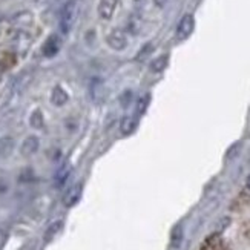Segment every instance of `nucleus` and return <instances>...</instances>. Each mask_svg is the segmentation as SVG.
I'll list each match as a JSON object with an SVG mask.
<instances>
[{"label": "nucleus", "mask_w": 250, "mask_h": 250, "mask_svg": "<svg viewBox=\"0 0 250 250\" xmlns=\"http://www.w3.org/2000/svg\"><path fill=\"white\" fill-rule=\"evenodd\" d=\"M14 149V140L11 137L0 138V158H5L11 155V152Z\"/></svg>", "instance_id": "nucleus-13"}, {"label": "nucleus", "mask_w": 250, "mask_h": 250, "mask_svg": "<svg viewBox=\"0 0 250 250\" xmlns=\"http://www.w3.org/2000/svg\"><path fill=\"white\" fill-rule=\"evenodd\" d=\"M60 48H62V39H60V36H57V34H51V36L45 40V43H43V46H42V54H43L45 57L51 59V57H54V56H57L59 51H60Z\"/></svg>", "instance_id": "nucleus-5"}, {"label": "nucleus", "mask_w": 250, "mask_h": 250, "mask_svg": "<svg viewBox=\"0 0 250 250\" xmlns=\"http://www.w3.org/2000/svg\"><path fill=\"white\" fill-rule=\"evenodd\" d=\"M68 100H69V95H68L66 91L62 88V86H56V88L52 89V92H51V103L54 106L62 107V106H64V104L68 103Z\"/></svg>", "instance_id": "nucleus-9"}, {"label": "nucleus", "mask_w": 250, "mask_h": 250, "mask_svg": "<svg viewBox=\"0 0 250 250\" xmlns=\"http://www.w3.org/2000/svg\"><path fill=\"white\" fill-rule=\"evenodd\" d=\"M29 125L34 129H42L43 125H45V118H43V114L40 109L32 111L31 117H29Z\"/></svg>", "instance_id": "nucleus-15"}, {"label": "nucleus", "mask_w": 250, "mask_h": 250, "mask_svg": "<svg viewBox=\"0 0 250 250\" xmlns=\"http://www.w3.org/2000/svg\"><path fill=\"white\" fill-rule=\"evenodd\" d=\"M69 173H71V166L69 165H63L57 173H56V177H54V183H56V186L60 188L63 186L64 183H66V180L69 178Z\"/></svg>", "instance_id": "nucleus-11"}, {"label": "nucleus", "mask_w": 250, "mask_h": 250, "mask_svg": "<svg viewBox=\"0 0 250 250\" xmlns=\"http://www.w3.org/2000/svg\"><path fill=\"white\" fill-rule=\"evenodd\" d=\"M117 8V0H100L99 16L102 20H111Z\"/></svg>", "instance_id": "nucleus-8"}, {"label": "nucleus", "mask_w": 250, "mask_h": 250, "mask_svg": "<svg viewBox=\"0 0 250 250\" xmlns=\"http://www.w3.org/2000/svg\"><path fill=\"white\" fill-rule=\"evenodd\" d=\"M181 241H183V227L178 224V226L173 227V230H172V235H170V243H172V246H173V247H180Z\"/></svg>", "instance_id": "nucleus-17"}, {"label": "nucleus", "mask_w": 250, "mask_h": 250, "mask_svg": "<svg viewBox=\"0 0 250 250\" xmlns=\"http://www.w3.org/2000/svg\"><path fill=\"white\" fill-rule=\"evenodd\" d=\"M246 188H247V190L250 192V175L247 177V181H246Z\"/></svg>", "instance_id": "nucleus-21"}, {"label": "nucleus", "mask_w": 250, "mask_h": 250, "mask_svg": "<svg viewBox=\"0 0 250 250\" xmlns=\"http://www.w3.org/2000/svg\"><path fill=\"white\" fill-rule=\"evenodd\" d=\"M106 43H107V46L114 51H123L127 46V37L123 29L115 28L106 36Z\"/></svg>", "instance_id": "nucleus-4"}, {"label": "nucleus", "mask_w": 250, "mask_h": 250, "mask_svg": "<svg viewBox=\"0 0 250 250\" xmlns=\"http://www.w3.org/2000/svg\"><path fill=\"white\" fill-rule=\"evenodd\" d=\"M31 43H32V37L23 29H19L14 34L13 40H11V45H13V51L16 56H25L31 46Z\"/></svg>", "instance_id": "nucleus-2"}, {"label": "nucleus", "mask_w": 250, "mask_h": 250, "mask_svg": "<svg viewBox=\"0 0 250 250\" xmlns=\"http://www.w3.org/2000/svg\"><path fill=\"white\" fill-rule=\"evenodd\" d=\"M79 13H80V5L77 0H69V2L62 8L59 26L63 34H68V32L74 28L75 21L79 19Z\"/></svg>", "instance_id": "nucleus-1"}, {"label": "nucleus", "mask_w": 250, "mask_h": 250, "mask_svg": "<svg viewBox=\"0 0 250 250\" xmlns=\"http://www.w3.org/2000/svg\"><path fill=\"white\" fill-rule=\"evenodd\" d=\"M149 102H150V95L149 94H145L143 97H140L138 102H137V109H135L137 115H143L147 111Z\"/></svg>", "instance_id": "nucleus-18"}, {"label": "nucleus", "mask_w": 250, "mask_h": 250, "mask_svg": "<svg viewBox=\"0 0 250 250\" xmlns=\"http://www.w3.org/2000/svg\"><path fill=\"white\" fill-rule=\"evenodd\" d=\"M62 227H63V221L62 220H59V221H56V223H52L48 229H46V232H45V241H51V240H54V236H56L60 230H62Z\"/></svg>", "instance_id": "nucleus-16"}, {"label": "nucleus", "mask_w": 250, "mask_h": 250, "mask_svg": "<svg viewBox=\"0 0 250 250\" xmlns=\"http://www.w3.org/2000/svg\"><path fill=\"white\" fill-rule=\"evenodd\" d=\"M39 146H40V140L36 135H29L23 140V143H21L20 154L23 157H31L39 150Z\"/></svg>", "instance_id": "nucleus-7"}, {"label": "nucleus", "mask_w": 250, "mask_h": 250, "mask_svg": "<svg viewBox=\"0 0 250 250\" xmlns=\"http://www.w3.org/2000/svg\"><path fill=\"white\" fill-rule=\"evenodd\" d=\"M82 193H83V186L80 183L77 184H74L72 188H69V190L64 193V197H63V204L66 206V208H72V206H75L80 198H82Z\"/></svg>", "instance_id": "nucleus-6"}, {"label": "nucleus", "mask_w": 250, "mask_h": 250, "mask_svg": "<svg viewBox=\"0 0 250 250\" xmlns=\"http://www.w3.org/2000/svg\"><path fill=\"white\" fill-rule=\"evenodd\" d=\"M2 77H3V68L0 66V80H2Z\"/></svg>", "instance_id": "nucleus-22"}, {"label": "nucleus", "mask_w": 250, "mask_h": 250, "mask_svg": "<svg viewBox=\"0 0 250 250\" xmlns=\"http://www.w3.org/2000/svg\"><path fill=\"white\" fill-rule=\"evenodd\" d=\"M201 250H223V241L218 235H213L210 238L206 240V243L203 244Z\"/></svg>", "instance_id": "nucleus-14"}, {"label": "nucleus", "mask_w": 250, "mask_h": 250, "mask_svg": "<svg viewBox=\"0 0 250 250\" xmlns=\"http://www.w3.org/2000/svg\"><path fill=\"white\" fill-rule=\"evenodd\" d=\"M167 63H169V56L167 54H163V56L157 57L154 62L150 63V71L152 72H163L167 68Z\"/></svg>", "instance_id": "nucleus-12"}, {"label": "nucleus", "mask_w": 250, "mask_h": 250, "mask_svg": "<svg viewBox=\"0 0 250 250\" xmlns=\"http://www.w3.org/2000/svg\"><path fill=\"white\" fill-rule=\"evenodd\" d=\"M195 29V17L192 14H184L177 26V39L180 42H184L192 36Z\"/></svg>", "instance_id": "nucleus-3"}, {"label": "nucleus", "mask_w": 250, "mask_h": 250, "mask_svg": "<svg viewBox=\"0 0 250 250\" xmlns=\"http://www.w3.org/2000/svg\"><path fill=\"white\" fill-rule=\"evenodd\" d=\"M152 51H154V43H146V45L138 51L135 60H137V62H143L145 59H147V57L150 56Z\"/></svg>", "instance_id": "nucleus-19"}, {"label": "nucleus", "mask_w": 250, "mask_h": 250, "mask_svg": "<svg viewBox=\"0 0 250 250\" xmlns=\"http://www.w3.org/2000/svg\"><path fill=\"white\" fill-rule=\"evenodd\" d=\"M138 126V120L135 117H123L122 122H120V130L123 135H130L135 132V129Z\"/></svg>", "instance_id": "nucleus-10"}, {"label": "nucleus", "mask_w": 250, "mask_h": 250, "mask_svg": "<svg viewBox=\"0 0 250 250\" xmlns=\"http://www.w3.org/2000/svg\"><path fill=\"white\" fill-rule=\"evenodd\" d=\"M130 100H132V92L130 91H126L122 97H120V103L123 104V107H127Z\"/></svg>", "instance_id": "nucleus-20"}]
</instances>
